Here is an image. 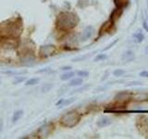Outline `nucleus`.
<instances>
[{
	"instance_id": "nucleus-1",
	"label": "nucleus",
	"mask_w": 148,
	"mask_h": 139,
	"mask_svg": "<svg viewBox=\"0 0 148 139\" xmlns=\"http://www.w3.org/2000/svg\"><path fill=\"white\" fill-rule=\"evenodd\" d=\"M78 18L72 12H61L57 19V27L61 31H69L76 27Z\"/></svg>"
},
{
	"instance_id": "nucleus-2",
	"label": "nucleus",
	"mask_w": 148,
	"mask_h": 139,
	"mask_svg": "<svg viewBox=\"0 0 148 139\" xmlns=\"http://www.w3.org/2000/svg\"><path fill=\"white\" fill-rule=\"evenodd\" d=\"M0 34L7 38H16L21 34V24L14 21H5L0 25Z\"/></svg>"
},
{
	"instance_id": "nucleus-3",
	"label": "nucleus",
	"mask_w": 148,
	"mask_h": 139,
	"mask_svg": "<svg viewBox=\"0 0 148 139\" xmlns=\"http://www.w3.org/2000/svg\"><path fill=\"white\" fill-rule=\"evenodd\" d=\"M132 95L129 92H120L115 96L114 103L110 105L111 109H123L127 107V105L132 101Z\"/></svg>"
},
{
	"instance_id": "nucleus-4",
	"label": "nucleus",
	"mask_w": 148,
	"mask_h": 139,
	"mask_svg": "<svg viewBox=\"0 0 148 139\" xmlns=\"http://www.w3.org/2000/svg\"><path fill=\"white\" fill-rule=\"evenodd\" d=\"M81 120V115L77 111H69L64 114L60 119V123L62 126L67 128H72L79 123Z\"/></svg>"
},
{
	"instance_id": "nucleus-5",
	"label": "nucleus",
	"mask_w": 148,
	"mask_h": 139,
	"mask_svg": "<svg viewBox=\"0 0 148 139\" xmlns=\"http://www.w3.org/2000/svg\"><path fill=\"white\" fill-rule=\"evenodd\" d=\"M137 129L143 136H148V115H142L137 118Z\"/></svg>"
},
{
	"instance_id": "nucleus-6",
	"label": "nucleus",
	"mask_w": 148,
	"mask_h": 139,
	"mask_svg": "<svg viewBox=\"0 0 148 139\" xmlns=\"http://www.w3.org/2000/svg\"><path fill=\"white\" fill-rule=\"evenodd\" d=\"M114 23L115 22L112 20H110V19H108V21H106L100 27L99 32H98V36H103L106 34H108L114 27Z\"/></svg>"
},
{
	"instance_id": "nucleus-7",
	"label": "nucleus",
	"mask_w": 148,
	"mask_h": 139,
	"mask_svg": "<svg viewBox=\"0 0 148 139\" xmlns=\"http://www.w3.org/2000/svg\"><path fill=\"white\" fill-rule=\"evenodd\" d=\"M56 51V47L53 45H43L41 46V48L39 50V54L41 57L43 58H47L50 57V56L54 55Z\"/></svg>"
},
{
	"instance_id": "nucleus-8",
	"label": "nucleus",
	"mask_w": 148,
	"mask_h": 139,
	"mask_svg": "<svg viewBox=\"0 0 148 139\" xmlns=\"http://www.w3.org/2000/svg\"><path fill=\"white\" fill-rule=\"evenodd\" d=\"M122 13H123V8H116L114 9V10H113L112 12H111L109 19H110V20H112L114 22H116L120 17H121Z\"/></svg>"
},
{
	"instance_id": "nucleus-9",
	"label": "nucleus",
	"mask_w": 148,
	"mask_h": 139,
	"mask_svg": "<svg viewBox=\"0 0 148 139\" xmlns=\"http://www.w3.org/2000/svg\"><path fill=\"white\" fill-rule=\"evenodd\" d=\"M111 122H112V120H111L110 118L108 117H101L98 120H97V126L98 127H101V128H103V127H106V126H108V125L111 124Z\"/></svg>"
},
{
	"instance_id": "nucleus-10",
	"label": "nucleus",
	"mask_w": 148,
	"mask_h": 139,
	"mask_svg": "<svg viewBox=\"0 0 148 139\" xmlns=\"http://www.w3.org/2000/svg\"><path fill=\"white\" fill-rule=\"evenodd\" d=\"M92 32H94V29H92V27H91V26H88V27H86L85 28V30L83 31V32H82V41H85V40H87V39H89L90 37L92 36Z\"/></svg>"
},
{
	"instance_id": "nucleus-11",
	"label": "nucleus",
	"mask_w": 148,
	"mask_h": 139,
	"mask_svg": "<svg viewBox=\"0 0 148 139\" xmlns=\"http://www.w3.org/2000/svg\"><path fill=\"white\" fill-rule=\"evenodd\" d=\"M132 98L135 101H147L148 100V95L147 94H143V93H138V94L132 96Z\"/></svg>"
},
{
	"instance_id": "nucleus-12",
	"label": "nucleus",
	"mask_w": 148,
	"mask_h": 139,
	"mask_svg": "<svg viewBox=\"0 0 148 139\" xmlns=\"http://www.w3.org/2000/svg\"><path fill=\"white\" fill-rule=\"evenodd\" d=\"M130 3V0H114V4L116 8H125Z\"/></svg>"
},
{
	"instance_id": "nucleus-13",
	"label": "nucleus",
	"mask_w": 148,
	"mask_h": 139,
	"mask_svg": "<svg viewBox=\"0 0 148 139\" xmlns=\"http://www.w3.org/2000/svg\"><path fill=\"white\" fill-rule=\"evenodd\" d=\"M82 83H83V80L81 77L74 78L69 83V86H79V85H82Z\"/></svg>"
},
{
	"instance_id": "nucleus-14",
	"label": "nucleus",
	"mask_w": 148,
	"mask_h": 139,
	"mask_svg": "<svg viewBox=\"0 0 148 139\" xmlns=\"http://www.w3.org/2000/svg\"><path fill=\"white\" fill-rule=\"evenodd\" d=\"M133 39L136 43H142L143 39H145V36H143V34L141 32H137L136 34H133Z\"/></svg>"
},
{
	"instance_id": "nucleus-15",
	"label": "nucleus",
	"mask_w": 148,
	"mask_h": 139,
	"mask_svg": "<svg viewBox=\"0 0 148 139\" xmlns=\"http://www.w3.org/2000/svg\"><path fill=\"white\" fill-rule=\"evenodd\" d=\"M23 116V111L22 110H18L16 112H14L13 116H12V122H16L18 120H20L21 118Z\"/></svg>"
},
{
	"instance_id": "nucleus-16",
	"label": "nucleus",
	"mask_w": 148,
	"mask_h": 139,
	"mask_svg": "<svg viewBox=\"0 0 148 139\" xmlns=\"http://www.w3.org/2000/svg\"><path fill=\"white\" fill-rule=\"evenodd\" d=\"M122 59L124 60H132L133 58V53L132 52V51H125V52L122 54V57H121Z\"/></svg>"
},
{
	"instance_id": "nucleus-17",
	"label": "nucleus",
	"mask_w": 148,
	"mask_h": 139,
	"mask_svg": "<svg viewBox=\"0 0 148 139\" xmlns=\"http://www.w3.org/2000/svg\"><path fill=\"white\" fill-rule=\"evenodd\" d=\"M74 74L75 73L72 72H69L62 74V75L60 76V79H61L62 81H67V80H69V79H71L74 76Z\"/></svg>"
},
{
	"instance_id": "nucleus-18",
	"label": "nucleus",
	"mask_w": 148,
	"mask_h": 139,
	"mask_svg": "<svg viewBox=\"0 0 148 139\" xmlns=\"http://www.w3.org/2000/svg\"><path fill=\"white\" fill-rule=\"evenodd\" d=\"M75 100V98H69V99H61L59 102H58L57 103V106H59V105H61V106H67L69 104H71L72 103V102Z\"/></svg>"
},
{
	"instance_id": "nucleus-19",
	"label": "nucleus",
	"mask_w": 148,
	"mask_h": 139,
	"mask_svg": "<svg viewBox=\"0 0 148 139\" xmlns=\"http://www.w3.org/2000/svg\"><path fill=\"white\" fill-rule=\"evenodd\" d=\"M39 83V78H32L30 79V80H28L26 82L25 85H36V83Z\"/></svg>"
},
{
	"instance_id": "nucleus-20",
	"label": "nucleus",
	"mask_w": 148,
	"mask_h": 139,
	"mask_svg": "<svg viewBox=\"0 0 148 139\" xmlns=\"http://www.w3.org/2000/svg\"><path fill=\"white\" fill-rule=\"evenodd\" d=\"M124 73H125V72L123 71V70H121V69H116L115 71L113 72V75L116 76V77H120V76H122Z\"/></svg>"
},
{
	"instance_id": "nucleus-21",
	"label": "nucleus",
	"mask_w": 148,
	"mask_h": 139,
	"mask_svg": "<svg viewBox=\"0 0 148 139\" xmlns=\"http://www.w3.org/2000/svg\"><path fill=\"white\" fill-rule=\"evenodd\" d=\"M108 58V56L106 54H98L96 56V58H95V61H100V60H104Z\"/></svg>"
},
{
	"instance_id": "nucleus-22",
	"label": "nucleus",
	"mask_w": 148,
	"mask_h": 139,
	"mask_svg": "<svg viewBox=\"0 0 148 139\" xmlns=\"http://www.w3.org/2000/svg\"><path fill=\"white\" fill-rule=\"evenodd\" d=\"M77 74H78V76H80L81 78H85L89 76V72L86 71H80L77 72Z\"/></svg>"
},
{
	"instance_id": "nucleus-23",
	"label": "nucleus",
	"mask_w": 148,
	"mask_h": 139,
	"mask_svg": "<svg viewBox=\"0 0 148 139\" xmlns=\"http://www.w3.org/2000/svg\"><path fill=\"white\" fill-rule=\"evenodd\" d=\"M51 88H52V85L51 83H46L45 85H44L43 86V88H42V91L43 92H47V91H49Z\"/></svg>"
},
{
	"instance_id": "nucleus-24",
	"label": "nucleus",
	"mask_w": 148,
	"mask_h": 139,
	"mask_svg": "<svg viewBox=\"0 0 148 139\" xmlns=\"http://www.w3.org/2000/svg\"><path fill=\"white\" fill-rule=\"evenodd\" d=\"M140 76L141 77H145L148 78V71H143L140 72Z\"/></svg>"
},
{
	"instance_id": "nucleus-25",
	"label": "nucleus",
	"mask_w": 148,
	"mask_h": 139,
	"mask_svg": "<svg viewBox=\"0 0 148 139\" xmlns=\"http://www.w3.org/2000/svg\"><path fill=\"white\" fill-rule=\"evenodd\" d=\"M71 69V66H67V67H63V68H61V71H69Z\"/></svg>"
},
{
	"instance_id": "nucleus-26",
	"label": "nucleus",
	"mask_w": 148,
	"mask_h": 139,
	"mask_svg": "<svg viewBox=\"0 0 148 139\" xmlns=\"http://www.w3.org/2000/svg\"><path fill=\"white\" fill-rule=\"evenodd\" d=\"M143 28H145V29L148 32V25H147V22H146V21H143Z\"/></svg>"
},
{
	"instance_id": "nucleus-27",
	"label": "nucleus",
	"mask_w": 148,
	"mask_h": 139,
	"mask_svg": "<svg viewBox=\"0 0 148 139\" xmlns=\"http://www.w3.org/2000/svg\"><path fill=\"white\" fill-rule=\"evenodd\" d=\"M3 125H4V123H3V120H2V119H0V132L2 131V129H3Z\"/></svg>"
},
{
	"instance_id": "nucleus-28",
	"label": "nucleus",
	"mask_w": 148,
	"mask_h": 139,
	"mask_svg": "<svg viewBox=\"0 0 148 139\" xmlns=\"http://www.w3.org/2000/svg\"><path fill=\"white\" fill-rule=\"evenodd\" d=\"M22 81H23V78H20V79H18V80H15V81H14V83L16 85V83H18L20 82H22Z\"/></svg>"
},
{
	"instance_id": "nucleus-29",
	"label": "nucleus",
	"mask_w": 148,
	"mask_h": 139,
	"mask_svg": "<svg viewBox=\"0 0 148 139\" xmlns=\"http://www.w3.org/2000/svg\"><path fill=\"white\" fill-rule=\"evenodd\" d=\"M145 53H146V54H148V45L145 47Z\"/></svg>"
},
{
	"instance_id": "nucleus-30",
	"label": "nucleus",
	"mask_w": 148,
	"mask_h": 139,
	"mask_svg": "<svg viewBox=\"0 0 148 139\" xmlns=\"http://www.w3.org/2000/svg\"><path fill=\"white\" fill-rule=\"evenodd\" d=\"M0 83H1V79H0Z\"/></svg>"
}]
</instances>
